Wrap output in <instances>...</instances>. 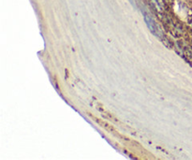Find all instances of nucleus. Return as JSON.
Returning <instances> with one entry per match:
<instances>
[{"mask_svg":"<svg viewBox=\"0 0 192 160\" xmlns=\"http://www.w3.org/2000/svg\"><path fill=\"white\" fill-rule=\"evenodd\" d=\"M143 16H144V21H145V23H146V25H147L149 30L151 31L156 37L161 39V38L163 37L162 36L163 34H162V32H161V30L159 29V27L158 26V25L156 24V22L153 20V18H152L150 15H148L146 12L143 13Z\"/></svg>","mask_w":192,"mask_h":160,"instance_id":"1","label":"nucleus"},{"mask_svg":"<svg viewBox=\"0 0 192 160\" xmlns=\"http://www.w3.org/2000/svg\"><path fill=\"white\" fill-rule=\"evenodd\" d=\"M130 1H131V0H130Z\"/></svg>","mask_w":192,"mask_h":160,"instance_id":"2","label":"nucleus"}]
</instances>
